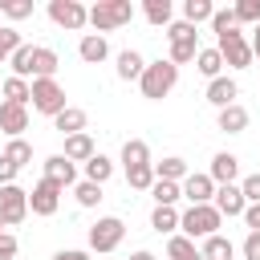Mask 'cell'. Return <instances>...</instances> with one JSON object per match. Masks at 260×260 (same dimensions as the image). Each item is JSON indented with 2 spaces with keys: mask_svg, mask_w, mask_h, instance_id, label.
Returning <instances> with one entry per match:
<instances>
[{
  "mask_svg": "<svg viewBox=\"0 0 260 260\" xmlns=\"http://www.w3.org/2000/svg\"><path fill=\"white\" fill-rule=\"evenodd\" d=\"M0 93H4V102H12V106H28V102H32V81H24V77H4Z\"/></svg>",
  "mask_w": 260,
  "mask_h": 260,
  "instance_id": "21",
  "label": "cell"
},
{
  "mask_svg": "<svg viewBox=\"0 0 260 260\" xmlns=\"http://www.w3.org/2000/svg\"><path fill=\"white\" fill-rule=\"evenodd\" d=\"M73 195H77V203H81V207H98V203H102V187H98V183H89V179H81V183L73 187Z\"/></svg>",
  "mask_w": 260,
  "mask_h": 260,
  "instance_id": "37",
  "label": "cell"
},
{
  "mask_svg": "<svg viewBox=\"0 0 260 260\" xmlns=\"http://www.w3.org/2000/svg\"><path fill=\"white\" fill-rule=\"evenodd\" d=\"M142 12H146V20H150L154 28H167L175 8H171V0H146V4H142Z\"/></svg>",
  "mask_w": 260,
  "mask_h": 260,
  "instance_id": "31",
  "label": "cell"
},
{
  "mask_svg": "<svg viewBox=\"0 0 260 260\" xmlns=\"http://www.w3.org/2000/svg\"><path fill=\"white\" fill-rule=\"evenodd\" d=\"M4 158H8V162L20 171V167H28V162H32V146H28L24 138H8V146H4Z\"/></svg>",
  "mask_w": 260,
  "mask_h": 260,
  "instance_id": "33",
  "label": "cell"
},
{
  "mask_svg": "<svg viewBox=\"0 0 260 260\" xmlns=\"http://www.w3.org/2000/svg\"><path fill=\"white\" fill-rule=\"evenodd\" d=\"M195 65H199V73L203 77H219V69H223V57H219V49L211 45V49H199V57H195Z\"/></svg>",
  "mask_w": 260,
  "mask_h": 260,
  "instance_id": "32",
  "label": "cell"
},
{
  "mask_svg": "<svg viewBox=\"0 0 260 260\" xmlns=\"http://www.w3.org/2000/svg\"><path fill=\"white\" fill-rule=\"evenodd\" d=\"M8 57H12V53H8V49H4V45H0V65H4V61H8Z\"/></svg>",
  "mask_w": 260,
  "mask_h": 260,
  "instance_id": "50",
  "label": "cell"
},
{
  "mask_svg": "<svg viewBox=\"0 0 260 260\" xmlns=\"http://www.w3.org/2000/svg\"><path fill=\"white\" fill-rule=\"evenodd\" d=\"M126 183H130L134 191H150V187H154V162H150V167H134V171H126Z\"/></svg>",
  "mask_w": 260,
  "mask_h": 260,
  "instance_id": "36",
  "label": "cell"
},
{
  "mask_svg": "<svg viewBox=\"0 0 260 260\" xmlns=\"http://www.w3.org/2000/svg\"><path fill=\"white\" fill-rule=\"evenodd\" d=\"M57 65H61V61H57V53H53V49H45V45H37V53H32V81H37V77H53V73H57Z\"/></svg>",
  "mask_w": 260,
  "mask_h": 260,
  "instance_id": "27",
  "label": "cell"
},
{
  "mask_svg": "<svg viewBox=\"0 0 260 260\" xmlns=\"http://www.w3.org/2000/svg\"><path fill=\"white\" fill-rule=\"evenodd\" d=\"M0 28H4V24H0Z\"/></svg>",
  "mask_w": 260,
  "mask_h": 260,
  "instance_id": "52",
  "label": "cell"
},
{
  "mask_svg": "<svg viewBox=\"0 0 260 260\" xmlns=\"http://www.w3.org/2000/svg\"><path fill=\"white\" fill-rule=\"evenodd\" d=\"M252 57H260V24H256V32H252Z\"/></svg>",
  "mask_w": 260,
  "mask_h": 260,
  "instance_id": "48",
  "label": "cell"
},
{
  "mask_svg": "<svg viewBox=\"0 0 260 260\" xmlns=\"http://www.w3.org/2000/svg\"><path fill=\"white\" fill-rule=\"evenodd\" d=\"M150 195H154V207H175V203L183 199V183H167V179H154Z\"/></svg>",
  "mask_w": 260,
  "mask_h": 260,
  "instance_id": "25",
  "label": "cell"
},
{
  "mask_svg": "<svg viewBox=\"0 0 260 260\" xmlns=\"http://www.w3.org/2000/svg\"><path fill=\"white\" fill-rule=\"evenodd\" d=\"M236 98H240V85H236L232 77H215V81H207V102H211L215 110L236 106Z\"/></svg>",
  "mask_w": 260,
  "mask_h": 260,
  "instance_id": "16",
  "label": "cell"
},
{
  "mask_svg": "<svg viewBox=\"0 0 260 260\" xmlns=\"http://www.w3.org/2000/svg\"><path fill=\"white\" fill-rule=\"evenodd\" d=\"M183 199L191 203V207H199V203H211L215 199V183H211V175H187L183 179Z\"/></svg>",
  "mask_w": 260,
  "mask_h": 260,
  "instance_id": "11",
  "label": "cell"
},
{
  "mask_svg": "<svg viewBox=\"0 0 260 260\" xmlns=\"http://www.w3.org/2000/svg\"><path fill=\"white\" fill-rule=\"evenodd\" d=\"M142 73H146V61H142V53H134V49H122V53H118V77H122V81H142Z\"/></svg>",
  "mask_w": 260,
  "mask_h": 260,
  "instance_id": "19",
  "label": "cell"
},
{
  "mask_svg": "<svg viewBox=\"0 0 260 260\" xmlns=\"http://www.w3.org/2000/svg\"><path fill=\"white\" fill-rule=\"evenodd\" d=\"M199 252H203V260H232V256H236V244H232L228 236H207Z\"/></svg>",
  "mask_w": 260,
  "mask_h": 260,
  "instance_id": "26",
  "label": "cell"
},
{
  "mask_svg": "<svg viewBox=\"0 0 260 260\" xmlns=\"http://www.w3.org/2000/svg\"><path fill=\"white\" fill-rule=\"evenodd\" d=\"M130 20H134V4L130 0H98L89 8V24L98 28V37L102 32H114V28L130 24Z\"/></svg>",
  "mask_w": 260,
  "mask_h": 260,
  "instance_id": "3",
  "label": "cell"
},
{
  "mask_svg": "<svg viewBox=\"0 0 260 260\" xmlns=\"http://www.w3.org/2000/svg\"><path fill=\"white\" fill-rule=\"evenodd\" d=\"M61 154H65L69 162H89V158L98 154V146H93V138H89V134H69Z\"/></svg>",
  "mask_w": 260,
  "mask_h": 260,
  "instance_id": "18",
  "label": "cell"
},
{
  "mask_svg": "<svg viewBox=\"0 0 260 260\" xmlns=\"http://www.w3.org/2000/svg\"><path fill=\"white\" fill-rule=\"evenodd\" d=\"M49 20L61 24V28H69V32H77V28L89 24V8L77 4V0H49Z\"/></svg>",
  "mask_w": 260,
  "mask_h": 260,
  "instance_id": "8",
  "label": "cell"
},
{
  "mask_svg": "<svg viewBox=\"0 0 260 260\" xmlns=\"http://www.w3.org/2000/svg\"><path fill=\"white\" fill-rule=\"evenodd\" d=\"M85 122H89V118H85V110H77V106H65V110L53 118V126H57L65 138H69V134H85Z\"/></svg>",
  "mask_w": 260,
  "mask_h": 260,
  "instance_id": "20",
  "label": "cell"
},
{
  "mask_svg": "<svg viewBox=\"0 0 260 260\" xmlns=\"http://www.w3.org/2000/svg\"><path fill=\"white\" fill-rule=\"evenodd\" d=\"M244 223H248V232H260V203L244 207Z\"/></svg>",
  "mask_w": 260,
  "mask_h": 260,
  "instance_id": "45",
  "label": "cell"
},
{
  "mask_svg": "<svg viewBox=\"0 0 260 260\" xmlns=\"http://www.w3.org/2000/svg\"><path fill=\"white\" fill-rule=\"evenodd\" d=\"M122 167H126V171L150 167V146H146L142 138H126V146H122Z\"/></svg>",
  "mask_w": 260,
  "mask_h": 260,
  "instance_id": "22",
  "label": "cell"
},
{
  "mask_svg": "<svg viewBox=\"0 0 260 260\" xmlns=\"http://www.w3.org/2000/svg\"><path fill=\"white\" fill-rule=\"evenodd\" d=\"M150 228L154 232H175L179 228V211L175 207H154L150 211Z\"/></svg>",
  "mask_w": 260,
  "mask_h": 260,
  "instance_id": "35",
  "label": "cell"
},
{
  "mask_svg": "<svg viewBox=\"0 0 260 260\" xmlns=\"http://www.w3.org/2000/svg\"><path fill=\"white\" fill-rule=\"evenodd\" d=\"M77 53H81V61H85V65H102V61L110 57V45H106V37L85 32V37H81V45H77Z\"/></svg>",
  "mask_w": 260,
  "mask_h": 260,
  "instance_id": "17",
  "label": "cell"
},
{
  "mask_svg": "<svg viewBox=\"0 0 260 260\" xmlns=\"http://www.w3.org/2000/svg\"><path fill=\"white\" fill-rule=\"evenodd\" d=\"M215 49H219L223 65H232V69H248V65H252V41H248L240 28H228V32L215 41Z\"/></svg>",
  "mask_w": 260,
  "mask_h": 260,
  "instance_id": "5",
  "label": "cell"
},
{
  "mask_svg": "<svg viewBox=\"0 0 260 260\" xmlns=\"http://www.w3.org/2000/svg\"><path fill=\"white\" fill-rule=\"evenodd\" d=\"M24 215H28V191L16 183L0 187V219L8 228H16V223H24Z\"/></svg>",
  "mask_w": 260,
  "mask_h": 260,
  "instance_id": "9",
  "label": "cell"
},
{
  "mask_svg": "<svg viewBox=\"0 0 260 260\" xmlns=\"http://www.w3.org/2000/svg\"><path fill=\"white\" fill-rule=\"evenodd\" d=\"M215 16V4L211 0H183V20L187 24H203Z\"/></svg>",
  "mask_w": 260,
  "mask_h": 260,
  "instance_id": "29",
  "label": "cell"
},
{
  "mask_svg": "<svg viewBox=\"0 0 260 260\" xmlns=\"http://www.w3.org/2000/svg\"><path fill=\"white\" fill-rule=\"evenodd\" d=\"M0 130L8 138H20L28 130V106H12V102H0Z\"/></svg>",
  "mask_w": 260,
  "mask_h": 260,
  "instance_id": "14",
  "label": "cell"
},
{
  "mask_svg": "<svg viewBox=\"0 0 260 260\" xmlns=\"http://www.w3.org/2000/svg\"><path fill=\"white\" fill-rule=\"evenodd\" d=\"M0 16L24 20V16H32V0H0Z\"/></svg>",
  "mask_w": 260,
  "mask_h": 260,
  "instance_id": "38",
  "label": "cell"
},
{
  "mask_svg": "<svg viewBox=\"0 0 260 260\" xmlns=\"http://www.w3.org/2000/svg\"><path fill=\"white\" fill-rule=\"evenodd\" d=\"M240 20H236V8H215V16H211V32L215 37H223L228 28H236Z\"/></svg>",
  "mask_w": 260,
  "mask_h": 260,
  "instance_id": "39",
  "label": "cell"
},
{
  "mask_svg": "<svg viewBox=\"0 0 260 260\" xmlns=\"http://www.w3.org/2000/svg\"><path fill=\"white\" fill-rule=\"evenodd\" d=\"M240 191H244L248 203H260V171H256V175H244V179H240Z\"/></svg>",
  "mask_w": 260,
  "mask_h": 260,
  "instance_id": "41",
  "label": "cell"
},
{
  "mask_svg": "<svg viewBox=\"0 0 260 260\" xmlns=\"http://www.w3.org/2000/svg\"><path fill=\"white\" fill-rule=\"evenodd\" d=\"M61 191H65V187H57L53 179H41V183L28 191V211H32V215H57Z\"/></svg>",
  "mask_w": 260,
  "mask_h": 260,
  "instance_id": "10",
  "label": "cell"
},
{
  "mask_svg": "<svg viewBox=\"0 0 260 260\" xmlns=\"http://www.w3.org/2000/svg\"><path fill=\"white\" fill-rule=\"evenodd\" d=\"M53 260H89V252H81V248H61Z\"/></svg>",
  "mask_w": 260,
  "mask_h": 260,
  "instance_id": "47",
  "label": "cell"
},
{
  "mask_svg": "<svg viewBox=\"0 0 260 260\" xmlns=\"http://www.w3.org/2000/svg\"><path fill=\"white\" fill-rule=\"evenodd\" d=\"M236 20L240 24H260V0H240L236 4Z\"/></svg>",
  "mask_w": 260,
  "mask_h": 260,
  "instance_id": "40",
  "label": "cell"
},
{
  "mask_svg": "<svg viewBox=\"0 0 260 260\" xmlns=\"http://www.w3.org/2000/svg\"><path fill=\"white\" fill-rule=\"evenodd\" d=\"M4 228H8V223H4V219H0V236H4Z\"/></svg>",
  "mask_w": 260,
  "mask_h": 260,
  "instance_id": "51",
  "label": "cell"
},
{
  "mask_svg": "<svg viewBox=\"0 0 260 260\" xmlns=\"http://www.w3.org/2000/svg\"><path fill=\"white\" fill-rule=\"evenodd\" d=\"M207 175H211L215 187H232V183L240 179V158L228 154V150H219V154L211 158V171H207Z\"/></svg>",
  "mask_w": 260,
  "mask_h": 260,
  "instance_id": "12",
  "label": "cell"
},
{
  "mask_svg": "<svg viewBox=\"0 0 260 260\" xmlns=\"http://www.w3.org/2000/svg\"><path fill=\"white\" fill-rule=\"evenodd\" d=\"M219 223L223 215L215 211V203H199V207H187L179 215V232L187 240H207V236H219Z\"/></svg>",
  "mask_w": 260,
  "mask_h": 260,
  "instance_id": "1",
  "label": "cell"
},
{
  "mask_svg": "<svg viewBox=\"0 0 260 260\" xmlns=\"http://www.w3.org/2000/svg\"><path fill=\"white\" fill-rule=\"evenodd\" d=\"M215 211L219 215H244V207H248V199H244V191H240V183H232V187H215Z\"/></svg>",
  "mask_w": 260,
  "mask_h": 260,
  "instance_id": "13",
  "label": "cell"
},
{
  "mask_svg": "<svg viewBox=\"0 0 260 260\" xmlns=\"http://www.w3.org/2000/svg\"><path fill=\"white\" fill-rule=\"evenodd\" d=\"M16 248H20V244H16V236H8V232H4V236H0V260H12V256H16Z\"/></svg>",
  "mask_w": 260,
  "mask_h": 260,
  "instance_id": "44",
  "label": "cell"
},
{
  "mask_svg": "<svg viewBox=\"0 0 260 260\" xmlns=\"http://www.w3.org/2000/svg\"><path fill=\"white\" fill-rule=\"evenodd\" d=\"M191 171H187V162L179 158V154H171V158H162V162H154V179H167V183H183Z\"/></svg>",
  "mask_w": 260,
  "mask_h": 260,
  "instance_id": "24",
  "label": "cell"
},
{
  "mask_svg": "<svg viewBox=\"0 0 260 260\" xmlns=\"http://www.w3.org/2000/svg\"><path fill=\"white\" fill-rule=\"evenodd\" d=\"M167 41H171V61L175 65H187V61L199 57V32H195V24L171 20L167 24Z\"/></svg>",
  "mask_w": 260,
  "mask_h": 260,
  "instance_id": "4",
  "label": "cell"
},
{
  "mask_svg": "<svg viewBox=\"0 0 260 260\" xmlns=\"http://www.w3.org/2000/svg\"><path fill=\"white\" fill-rule=\"evenodd\" d=\"M0 45H4L8 53H16L24 41H20V32H16V28H0Z\"/></svg>",
  "mask_w": 260,
  "mask_h": 260,
  "instance_id": "43",
  "label": "cell"
},
{
  "mask_svg": "<svg viewBox=\"0 0 260 260\" xmlns=\"http://www.w3.org/2000/svg\"><path fill=\"white\" fill-rule=\"evenodd\" d=\"M142 98H150V102H162L175 85H179V65L167 57V61H150L146 65V73H142Z\"/></svg>",
  "mask_w": 260,
  "mask_h": 260,
  "instance_id": "2",
  "label": "cell"
},
{
  "mask_svg": "<svg viewBox=\"0 0 260 260\" xmlns=\"http://www.w3.org/2000/svg\"><path fill=\"white\" fill-rule=\"evenodd\" d=\"M122 236H126V223H122L118 215H106V219H98V223L89 228V252L110 256V252L122 244Z\"/></svg>",
  "mask_w": 260,
  "mask_h": 260,
  "instance_id": "6",
  "label": "cell"
},
{
  "mask_svg": "<svg viewBox=\"0 0 260 260\" xmlns=\"http://www.w3.org/2000/svg\"><path fill=\"white\" fill-rule=\"evenodd\" d=\"M45 179H53L57 187H73L77 183V162H69L65 154H49L45 158Z\"/></svg>",
  "mask_w": 260,
  "mask_h": 260,
  "instance_id": "15",
  "label": "cell"
},
{
  "mask_svg": "<svg viewBox=\"0 0 260 260\" xmlns=\"http://www.w3.org/2000/svg\"><path fill=\"white\" fill-rule=\"evenodd\" d=\"M240 252H244V260H260V232H248L244 244H240Z\"/></svg>",
  "mask_w": 260,
  "mask_h": 260,
  "instance_id": "42",
  "label": "cell"
},
{
  "mask_svg": "<svg viewBox=\"0 0 260 260\" xmlns=\"http://www.w3.org/2000/svg\"><path fill=\"white\" fill-rule=\"evenodd\" d=\"M32 53H37V45H20L12 57H8V65H12V77H32Z\"/></svg>",
  "mask_w": 260,
  "mask_h": 260,
  "instance_id": "30",
  "label": "cell"
},
{
  "mask_svg": "<svg viewBox=\"0 0 260 260\" xmlns=\"http://www.w3.org/2000/svg\"><path fill=\"white\" fill-rule=\"evenodd\" d=\"M167 256H171V260H203V252H199L195 240H187V236H171V240H167Z\"/></svg>",
  "mask_w": 260,
  "mask_h": 260,
  "instance_id": "28",
  "label": "cell"
},
{
  "mask_svg": "<svg viewBox=\"0 0 260 260\" xmlns=\"http://www.w3.org/2000/svg\"><path fill=\"white\" fill-rule=\"evenodd\" d=\"M110 175H114V162H110L106 154H93V158L85 162V179H89V183H98V187H102Z\"/></svg>",
  "mask_w": 260,
  "mask_h": 260,
  "instance_id": "34",
  "label": "cell"
},
{
  "mask_svg": "<svg viewBox=\"0 0 260 260\" xmlns=\"http://www.w3.org/2000/svg\"><path fill=\"white\" fill-rule=\"evenodd\" d=\"M8 183H16V167L0 154V187H8Z\"/></svg>",
  "mask_w": 260,
  "mask_h": 260,
  "instance_id": "46",
  "label": "cell"
},
{
  "mask_svg": "<svg viewBox=\"0 0 260 260\" xmlns=\"http://www.w3.org/2000/svg\"><path fill=\"white\" fill-rule=\"evenodd\" d=\"M32 110L49 114V118H57L65 110V89L57 85V77H37L32 81Z\"/></svg>",
  "mask_w": 260,
  "mask_h": 260,
  "instance_id": "7",
  "label": "cell"
},
{
  "mask_svg": "<svg viewBox=\"0 0 260 260\" xmlns=\"http://www.w3.org/2000/svg\"><path fill=\"white\" fill-rule=\"evenodd\" d=\"M130 260H158V256H154V252H146V248H142V252H134V256H130Z\"/></svg>",
  "mask_w": 260,
  "mask_h": 260,
  "instance_id": "49",
  "label": "cell"
},
{
  "mask_svg": "<svg viewBox=\"0 0 260 260\" xmlns=\"http://www.w3.org/2000/svg\"><path fill=\"white\" fill-rule=\"evenodd\" d=\"M219 130L223 134H244L248 130V110L236 102V106H228V110H219Z\"/></svg>",
  "mask_w": 260,
  "mask_h": 260,
  "instance_id": "23",
  "label": "cell"
}]
</instances>
